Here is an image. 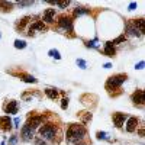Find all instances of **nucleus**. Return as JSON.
Masks as SVG:
<instances>
[{
  "label": "nucleus",
  "instance_id": "obj_1",
  "mask_svg": "<svg viewBox=\"0 0 145 145\" xmlns=\"http://www.w3.org/2000/svg\"><path fill=\"white\" fill-rule=\"evenodd\" d=\"M86 135V128L83 125H70L67 131V141L68 142H78Z\"/></svg>",
  "mask_w": 145,
  "mask_h": 145
},
{
  "label": "nucleus",
  "instance_id": "obj_2",
  "mask_svg": "<svg viewBox=\"0 0 145 145\" xmlns=\"http://www.w3.org/2000/svg\"><path fill=\"white\" fill-rule=\"evenodd\" d=\"M55 134H57V126H54L52 123H46L39 129V135L42 139L44 138L45 139H54Z\"/></svg>",
  "mask_w": 145,
  "mask_h": 145
},
{
  "label": "nucleus",
  "instance_id": "obj_3",
  "mask_svg": "<svg viewBox=\"0 0 145 145\" xmlns=\"http://www.w3.org/2000/svg\"><path fill=\"white\" fill-rule=\"evenodd\" d=\"M125 80H126V74L112 76L110 78L107 80V83H106V89H107V90H112V89H115V87L122 86V84L125 83Z\"/></svg>",
  "mask_w": 145,
  "mask_h": 145
},
{
  "label": "nucleus",
  "instance_id": "obj_4",
  "mask_svg": "<svg viewBox=\"0 0 145 145\" xmlns=\"http://www.w3.org/2000/svg\"><path fill=\"white\" fill-rule=\"evenodd\" d=\"M58 25L61 26L63 29H68V31H71L72 29V19L70 18V16H61L59 18V20H58Z\"/></svg>",
  "mask_w": 145,
  "mask_h": 145
},
{
  "label": "nucleus",
  "instance_id": "obj_5",
  "mask_svg": "<svg viewBox=\"0 0 145 145\" xmlns=\"http://www.w3.org/2000/svg\"><path fill=\"white\" fill-rule=\"evenodd\" d=\"M132 102H134L135 105H144L145 102V94L142 90H137L134 94H132Z\"/></svg>",
  "mask_w": 145,
  "mask_h": 145
},
{
  "label": "nucleus",
  "instance_id": "obj_6",
  "mask_svg": "<svg viewBox=\"0 0 145 145\" xmlns=\"http://www.w3.org/2000/svg\"><path fill=\"white\" fill-rule=\"evenodd\" d=\"M125 119H126V115L125 113H113V122H115L116 128H122Z\"/></svg>",
  "mask_w": 145,
  "mask_h": 145
},
{
  "label": "nucleus",
  "instance_id": "obj_7",
  "mask_svg": "<svg viewBox=\"0 0 145 145\" xmlns=\"http://www.w3.org/2000/svg\"><path fill=\"white\" fill-rule=\"evenodd\" d=\"M137 128H138V119H137V118H128L126 131H128V132H135Z\"/></svg>",
  "mask_w": 145,
  "mask_h": 145
},
{
  "label": "nucleus",
  "instance_id": "obj_8",
  "mask_svg": "<svg viewBox=\"0 0 145 145\" xmlns=\"http://www.w3.org/2000/svg\"><path fill=\"white\" fill-rule=\"evenodd\" d=\"M0 128L3 131H9L12 128V120L9 116H2L0 118Z\"/></svg>",
  "mask_w": 145,
  "mask_h": 145
},
{
  "label": "nucleus",
  "instance_id": "obj_9",
  "mask_svg": "<svg viewBox=\"0 0 145 145\" xmlns=\"http://www.w3.org/2000/svg\"><path fill=\"white\" fill-rule=\"evenodd\" d=\"M54 18H55V9H48L45 13H44V20L42 22L52 23L54 22Z\"/></svg>",
  "mask_w": 145,
  "mask_h": 145
},
{
  "label": "nucleus",
  "instance_id": "obj_10",
  "mask_svg": "<svg viewBox=\"0 0 145 145\" xmlns=\"http://www.w3.org/2000/svg\"><path fill=\"white\" fill-rule=\"evenodd\" d=\"M42 119H44L42 116H35V118H31V119H29V122H28L26 125H28V126H31V128L35 131V128H38V126L42 123Z\"/></svg>",
  "mask_w": 145,
  "mask_h": 145
},
{
  "label": "nucleus",
  "instance_id": "obj_11",
  "mask_svg": "<svg viewBox=\"0 0 145 145\" xmlns=\"http://www.w3.org/2000/svg\"><path fill=\"white\" fill-rule=\"evenodd\" d=\"M32 137H33V129L31 126L25 125V126L22 128V138L28 141V139H32Z\"/></svg>",
  "mask_w": 145,
  "mask_h": 145
},
{
  "label": "nucleus",
  "instance_id": "obj_12",
  "mask_svg": "<svg viewBox=\"0 0 145 145\" xmlns=\"http://www.w3.org/2000/svg\"><path fill=\"white\" fill-rule=\"evenodd\" d=\"M45 29H46V26H45L44 22H35L33 25L31 26V29H29V35H33V31H41V32H44Z\"/></svg>",
  "mask_w": 145,
  "mask_h": 145
},
{
  "label": "nucleus",
  "instance_id": "obj_13",
  "mask_svg": "<svg viewBox=\"0 0 145 145\" xmlns=\"http://www.w3.org/2000/svg\"><path fill=\"white\" fill-rule=\"evenodd\" d=\"M5 112L6 113H18V103L15 100L9 102V105L5 106Z\"/></svg>",
  "mask_w": 145,
  "mask_h": 145
},
{
  "label": "nucleus",
  "instance_id": "obj_14",
  "mask_svg": "<svg viewBox=\"0 0 145 145\" xmlns=\"http://www.w3.org/2000/svg\"><path fill=\"white\" fill-rule=\"evenodd\" d=\"M103 52H105L107 57H113V55H115V46L112 45V42H110V41H109V42H106Z\"/></svg>",
  "mask_w": 145,
  "mask_h": 145
},
{
  "label": "nucleus",
  "instance_id": "obj_15",
  "mask_svg": "<svg viewBox=\"0 0 145 145\" xmlns=\"http://www.w3.org/2000/svg\"><path fill=\"white\" fill-rule=\"evenodd\" d=\"M134 26H135V29L138 31H141V33H145V22H144V19H137L135 22H134Z\"/></svg>",
  "mask_w": 145,
  "mask_h": 145
},
{
  "label": "nucleus",
  "instance_id": "obj_16",
  "mask_svg": "<svg viewBox=\"0 0 145 145\" xmlns=\"http://www.w3.org/2000/svg\"><path fill=\"white\" fill-rule=\"evenodd\" d=\"M45 94H46L50 99H57V97H58V91H57L55 89H46V90H45Z\"/></svg>",
  "mask_w": 145,
  "mask_h": 145
},
{
  "label": "nucleus",
  "instance_id": "obj_17",
  "mask_svg": "<svg viewBox=\"0 0 145 145\" xmlns=\"http://www.w3.org/2000/svg\"><path fill=\"white\" fill-rule=\"evenodd\" d=\"M84 13H90V10L86 9V7H77L74 10V16H80V15H84Z\"/></svg>",
  "mask_w": 145,
  "mask_h": 145
},
{
  "label": "nucleus",
  "instance_id": "obj_18",
  "mask_svg": "<svg viewBox=\"0 0 145 145\" xmlns=\"http://www.w3.org/2000/svg\"><path fill=\"white\" fill-rule=\"evenodd\" d=\"M25 46H26V42L25 41H20V39H16L15 41V48H18V50H23Z\"/></svg>",
  "mask_w": 145,
  "mask_h": 145
},
{
  "label": "nucleus",
  "instance_id": "obj_19",
  "mask_svg": "<svg viewBox=\"0 0 145 145\" xmlns=\"http://www.w3.org/2000/svg\"><path fill=\"white\" fill-rule=\"evenodd\" d=\"M22 80H23V81H26V83H36V78H33L32 76H23Z\"/></svg>",
  "mask_w": 145,
  "mask_h": 145
},
{
  "label": "nucleus",
  "instance_id": "obj_20",
  "mask_svg": "<svg viewBox=\"0 0 145 145\" xmlns=\"http://www.w3.org/2000/svg\"><path fill=\"white\" fill-rule=\"evenodd\" d=\"M126 38H125V35H122V36H119V38H116V39H113V41H110L112 42V45H116V44H120V42H123Z\"/></svg>",
  "mask_w": 145,
  "mask_h": 145
},
{
  "label": "nucleus",
  "instance_id": "obj_21",
  "mask_svg": "<svg viewBox=\"0 0 145 145\" xmlns=\"http://www.w3.org/2000/svg\"><path fill=\"white\" fill-rule=\"evenodd\" d=\"M48 54H50L51 57H54V58H57V59H59V58H61V55H59V52H58L57 50H51V51L48 52Z\"/></svg>",
  "mask_w": 145,
  "mask_h": 145
},
{
  "label": "nucleus",
  "instance_id": "obj_22",
  "mask_svg": "<svg viewBox=\"0 0 145 145\" xmlns=\"http://www.w3.org/2000/svg\"><path fill=\"white\" fill-rule=\"evenodd\" d=\"M54 5H57V6H59L61 9H65L68 5H70V2H55Z\"/></svg>",
  "mask_w": 145,
  "mask_h": 145
},
{
  "label": "nucleus",
  "instance_id": "obj_23",
  "mask_svg": "<svg viewBox=\"0 0 145 145\" xmlns=\"http://www.w3.org/2000/svg\"><path fill=\"white\" fill-rule=\"evenodd\" d=\"M128 31H129V33L135 35V36H139V35H141V33H139V31H137L135 28H131V26H128Z\"/></svg>",
  "mask_w": 145,
  "mask_h": 145
},
{
  "label": "nucleus",
  "instance_id": "obj_24",
  "mask_svg": "<svg viewBox=\"0 0 145 145\" xmlns=\"http://www.w3.org/2000/svg\"><path fill=\"white\" fill-rule=\"evenodd\" d=\"M77 64L80 65V68H86V61L84 59H77Z\"/></svg>",
  "mask_w": 145,
  "mask_h": 145
},
{
  "label": "nucleus",
  "instance_id": "obj_25",
  "mask_svg": "<svg viewBox=\"0 0 145 145\" xmlns=\"http://www.w3.org/2000/svg\"><path fill=\"white\" fill-rule=\"evenodd\" d=\"M97 138H99V139H106V138H107V137H106V132H99Z\"/></svg>",
  "mask_w": 145,
  "mask_h": 145
},
{
  "label": "nucleus",
  "instance_id": "obj_26",
  "mask_svg": "<svg viewBox=\"0 0 145 145\" xmlns=\"http://www.w3.org/2000/svg\"><path fill=\"white\" fill-rule=\"evenodd\" d=\"M61 102H63V103H61V107H63V109H67V106H68V99H63Z\"/></svg>",
  "mask_w": 145,
  "mask_h": 145
},
{
  "label": "nucleus",
  "instance_id": "obj_27",
  "mask_svg": "<svg viewBox=\"0 0 145 145\" xmlns=\"http://www.w3.org/2000/svg\"><path fill=\"white\" fill-rule=\"evenodd\" d=\"M16 141H18V138H16V137H12V139L9 141V145H13Z\"/></svg>",
  "mask_w": 145,
  "mask_h": 145
},
{
  "label": "nucleus",
  "instance_id": "obj_28",
  "mask_svg": "<svg viewBox=\"0 0 145 145\" xmlns=\"http://www.w3.org/2000/svg\"><path fill=\"white\" fill-rule=\"evenodd\" d=\"M135 68H137V70H142V68H144V61H141V63H138V65H137Z\"/></svg>",
  "mask_w": 145,
  "mask_h": 145
},
{
  "label": "nucleus",
  "instance_id": "obj_29",
  "mask_svg": "<svg viewBox=\"0 0 145 145\" xmlns=\"http://www.w3.org/2000/svg\"><path fill=\"white\" fill-rule=\"evenodd\" d=\"M32 5V2H22V3H19V6H31Z\"/></svg>",
  "mask_w": 145,
  "mask_h": 145
},
{
  "label": "nucleus",
  "instance_id": "obj_30",
  "mask_svg": "<svg viewBox=\"0 0 145 145\" xmlns=\"http://www.w3.org/2000/svg\"><path fill=\"white\" fill-rule=\"evenodd\" d=\"M137 6H138L137 3H131V5H129V10H135V7H137Z\"/></svg>",
  "mask_w": 145,
  "mask_h": 145
},
{
  "label": "nucleus",
  "instance_id": "obj_31",
  "mask_svg": "<svg viewBox=\"0 0 145 145\" xmlns=\"http://www.w3.org/2000/svg\"><path fill=\"white\" fill-rule=\"evenodd\" d=\"M13 123H15V126H19V123H20V119H19V118H16V119L13 120Z\"/></svg>",
  "mask_w": 145,
  "mask_h": 145
},
{
  "label": "nucleus",
  "instance_id": "obj_32",
  "mask_svg": "<svg viewBox=\"0 0 145 145\" xmlns=\"http://www.w3.org/2000/svg\"><path fill=\"white\" fill-rule=\"evenodd\" d=\"M76 145H83V144H78V142H77V144H76Z\"/></svg>",
  "mask_w": 145,
  "mask_h": 145
},
{
  "label": "nucleus",
  "instance_id": "obj_33",
  "mask_svg": "<svg viewBox=\"0 0 145 145\" xmlns=\"http://www.w3.org/2000/svg\"><path fill=\"white\" fill-rule=\"evenodd\" d=\"M2 145H6V144H5V142H2Z\"/></svg>",
  "mask_w": 145,
  "mask_h": 145
}]
</instances>
